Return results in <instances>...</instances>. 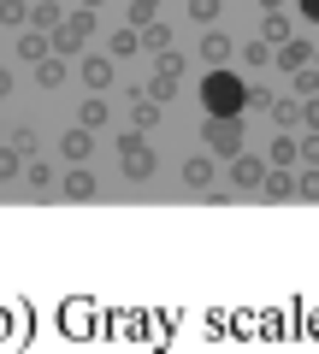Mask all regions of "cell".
<instances>
[{
    "mask_svg": "<svg viewBox=\"0 0 319 354\" xmlns=\"http://www.w3.org/2000/svg\"><path fill=\"white\" fill-rule=\"evenodd\" d=\"M248 95H255V88L243 83V71H230V65H219V71L201 77V106H207V118H243V113H248Z\"/></svg>",
    "mask_w": 319,
    "mask_h": 354,
    "instance_id": "6da1fadb",
    "label": "cell"
},
{
    "mask_svg": "<svg viewBox=\"0 0 319 354\" xmlns=\"http://www.w3.org/2000/svg\"><path fill=\"white\" fill-rule=\"evenodd\" d=\"M89 36H95V12H89V6H71V12H65V24L53 30V53H65V59H71Z\"/></svg>",
    "mask_w": 319,
    "mask_h": 354,
    "instance_id": "7a4b0ae2",
    "label": "cell"
},
{
    "mask_svg": "<svg viewBox=\"0 0 319 354\" xmlns=\"http://www.w3.org/2000/svg\"><path fill=\"white\" fill-rule=\"evenodd\" d=\"M118 165H125L130 177H154V148H148V130H130V136H118Z\"/></svg>",
    "mask_w": 319,
    "mask_h": 354,
    "instance_id": "3957f363",
    "label": "cell"
},
{
    "mask_svg": "<svg viewBox=\"0 0 319 354\" xmlns=\"http://www.w3.org/2000/svg\"><path fill=\"white\" fill-rule=\"evenodd\" d=\"M243 118H207V148L213 153H225V160H237L243 153Z\"/></svg>",
    "mask_w": 319,
    "mask_h": 354,
    "instance_id": "277c9868",
    "label": "cell"
},
{
    "mask_svg": "<svg viewBox=\"0 0 319 354\" xmlns=\"http://www.w3.org/2000/svg\"><path fill=\"white\" fill-rule=\"evenodd\" d=\"M266 177H272V160H260V153H237L230 160V183L237 189H266Z\"/></svg>",
    "mask_w": 319,
    "mask_h": 354,
    "instance_id": "5b68a950",
    "label": "cell"
},
{
    "mask_svg": "<svg viewBox=\"0 0 319 354\" xmlns=\"http://www.w3.org/2000/svg\"><path fill=\"white\" fill-rule=\"evenodd\" d=\"M201 53H207V71H219V65H225L230 53H237V41H230L219 24H207V36H201Z\"/></svg>",
    "mask_w": 319,
    "mask_h": 354,
    "instance_id": "8992f818",
    "label": "cell"
},
{
    "mask_svg": "<svg viewBox=\"0 0 319 354\" xmlns=\"http://www.w3.org/2000/svg\"><path fill=\"white\" fill-rule=\"evenodd\" d=\"M18 59H24V65L53 59V41H48V30H24V36H18Z\"/></svg>",
    "mask_w": 319,
    "mask_h": 354,
    "instance_id": "52a82bcc",
    "label": "cell"
},
{
    "mask_svg": "<svg viewBox=\"0 0 319 354\" xmlns=\"http://www.w3.org/2000/svg\"><path fill=\"white\" fill-rule=\"evenodd\" d=\"M302 65H313V41H302V36H290V41H284V48H278V71H302Z\"/></svg>",
    "mask_w": 319,
    "mask_h": 354,
    "instance_id": "ba28073f",
    "label": "cell"
},
{
    "mask_svg": "<svg viewBox=\"0 0 319 354\" xmlns=\"http://www.w3.org/2000/svg\"><path fill=\"white\" fill-rule=\"evenodd\" d=\"M60 148H65V165H83V160H89V148H95V130H89V124L65 130V142H60Z\"/></svg>",
    "mask_w": 319,
    "mask_h": 354,
    "instance_id": "9c48e42d",
    "label": "cell"
},
{
    "mask_svg": "<svg viewBox=\"0 0 319 354\" xmlns=\"http://www.w3.org/2000/svg\"><path fill=\"white\" fill-rule=\"evenodd\" d=\"M266 201H295V195H302V177L295 171H278V165H272V177H266Z\"/></svg>",
    "mask_w": 319,
    "mask_h": 354,
    "instance_id": "30bf717a",
    "label": "cell"
},
{
    "mask_svg": "<svg viewBox=\"0 0 319 354\" xmlns=\"http://www.w3.org/2000/svg\"><path fill=\"white\" fill-rule=\"evenodd\" d=\"M83 83H89L95 95H107V88H113V59H107V53H89V59H83Z\"/></svg>",
    "mask_w": 319,
    "mask_h": 354,
    "instance_id": "8fae6325",
    "label": "cell"
},
{
    "mask_svg": "<svg viewBox=\"0 0 319 354\" xmlns=\"http://www.w3.org/2000/svg\"><path fill=\"white\" fill-rule=\"evenodd\" d=\"M278 53H272V41L260 36V41H248V48H237V71H260V65H272Z\"/></svg>",
    "mask_w": 319,
    "mask_h": 354,
    "instance_id": "7c38bea8",
    "label": "cell"
},
{
    "mask_svg": "<svg viewBox=\"0 0 319 354\" xmlns=\"http://www.w3.org/2000/svg\"><path fill=\"white\" fill-rule=\"evenodd\" d=\"M160 106H166V101H154L148 88H142L136 101H130V124H136V130H154V124H160Z\"/></svg>",
    "mask_w": 319,
    "mask_h": 354,
    "instance_id": "4fadbf2b",
    "label": "cell"
},
{
    "mask_svg": "<svg viewBox=\"0 0 319 354\" xmlns=\"http://www.w3.org/2000/svg\"><path fill=\"white\" fill-rule=\"evenodd\" d=\"M95 195H101V189H95V177L83 171V165H71V171H65V201H95Z\"/></svg>",
    "mask_w": 319,
    "mask_h": 354,
    "instance_id": "5bb4252c",
    "label": "cell"
},
{
    "mask_svg": "<svg viewBox=\"0 0 319 354\" xmlns=\"http://www.w3.org/2000/svg\"><path fill=\"white\" fill-rule=\"evenodd\" d=\"M183 183H190V189H213V160H207V153H190V160H183Z\"/></svg>",
    "mask_w": 319,
    "mask_h": 354,
    "instance_id": "9a60e30c",
    "label": "cell"
},
{
    "mask_svg": "<svg viewBox=\"0 0 319 354\" xmlns=\"http://www.w3.org/2000/svg\"><path fill=\"white\" fill-rule=\"evenodd\" d=\"M266 160L278 165V171H295V160H302V142H295V136H278V142H272V153H266Z\"/></svg>",
    "mask_w": 319,
    "mask_h": 354,
    "instance_id": "2e32d148",
    "label": "cell"
},
{
    "mask_svg": "<svg viewBox=\"0 0 319 354\" xmlns=\"http://www.w3.org/2000/svg\"><path fill=\"white\" fill-rule=\"evenodd\" d=\"M30 24H36V30H60L65 24V0H42L36 12H30Z\"/></svg>",
    "mask_w": 319,
    "mask_h": 354,
    "instance_id": "e0dca14e",
    "label": "cell"
},
{
    "mask_svg": "<svg viewBox=\"0 0 319 354\" xmlns=\"http://www.w3.org/2000/svg\"><path fill=\"white\" fill-rule=\"evenodd\" d=\"M107 118H113V106H107V95H89V101H83V113H77V124H89V130H101Z\"/></svg>",
    "mask_w": 319,
    "mask_h": 354,
    "instance_id": "ac0fdd59",
    "label": "cell"
},
{
    "mask_svg": "<svg viewBox=\"0 0 319 354\" xmlns=\"http://www.w3.org/2000/svg\"><path fill=\"white\" fill-rule=\"evenodd\" d=\"M272 124H278V130H295V124H302V101H290V95L272 101Z\"/></svg>",
    "mask_w": 319,
    "mask_h": 354,
    "instance_id": "d6986e66",
    "label": "cell"
},
{
    "mask_svg": "<svg viewBox=\"0 0 319 354\" xmlns=\"http://www.w3.org/2000/svg\"><path fill=\"white\" fill-rule=\"evenodd\" d=\"M36 83H42V88H60V83H65V53H53V59L36 65Z\"/></svg>",
    "mask_w": 319,
    "mask_h": 354,
    "instance_id": "ffe728a7",
    "label": "cell"
},
{
    "mask_svg": "<svg viewBox=\"0 0 319 354\" xmlns=\"http://www.w3.org/2000/svg\"><path fill=\"white\" fill-rule=\"evenodd\" d=\"M6 148H12L18 160H36V130H30V124H18L12 136H6Z\"/></svg>",
    "mask_w": 319,
    "mask_h": 354,
    "instance_id": "44dd1931",
    "label": "cell"
},
{
    "mask_svg": "<svg viewBox=\"0 0 319 354\" xmlns=\"http://www.w3.org/2000/svg\"><path fill=\"white\" fill-rule=\"evenodd\" d=\"M142 48H154V53H166V48H172V24H166V18L142 30Z\"/></svg>",
    "mask_w": 319,
    "mask_h": 354,
    "instance_id": "7402d4cb",
    "label": "cell"
},
{
    "mask_svg": "<svg viewBox=\"0 0 319 354\" xmlns=\"http://www.w3.org/2000/svg\"><path fill=\"white\" fill-rule=\"evenodd\" d=\"M260 36H266V41H278V48H284V41H290L295 30H290V18H284V12H266V30H260Z\"/></svg>",
    "mask_w": 319,
    "mask_h": 354,
    "instance_id": "603a6c76",
    "label": "cell"
},
{
    "mask_svg": "<svg viewBox=\"0 0 319 354\" xmlns=\"http://www.w3.org/2000/svg\"><path fill=\"white\" fill-rule=\"evenodd\" d=\"M130 18H136V30L160 24V0H130Z\"/></svg>",
    "mask_w": 319,
    "mask_h": 354,
    "instance_id": "cb8c5ba5",
    "label": "cell"
},
{
    "mask_svg": "<svg viewBox=\"0 0 319 354\" xmlns=\"http://www.w3.org/2000/svg\"><path fill=\"white\" fill-rule=\"evenodd\" d=\"M295 95H302V101L319 95V65H302V71H295Z\"/></svg>",
    "mask_w": 319,
    "mask_h": 354,
    "instance_id": "d4e9b609",
    "label": "cell"
},
{
    "mask_svg": "<svg viewBox=\"0 0 319 354\" xmlns=\"http://www.w3.org/2000/svg\"><path fill=\"white\" fill-rule=\"evenodd\" d=\"M113 53H118V59H125V53H142V30H136V24L118 30V36H113Z\"/></svg>",
    "mask_w": 319,
    "mask_h": 354,
    "instance_id": "484cf974",
    "label": "cell"
},
{
    "mask_svg": "<svg viewBox=\"0 0 319 354\" xmlns=\"http://www.w3.org/2000/svg\"><path fill=\"white\" fill-rule=\"evenodd\" d=\"M154 71H166V77H183V53H178V48L154 53Z\"/></svg>",
    "mask_w": 319,
    "mask_h": 354,
    "instance_id": "4316f807",
    "label": "cell"
},
{
    "mask_svg": "<svg viewBox=\"0 0 319 354\" xmlns=\"http://www.w3.org/2000/svg\"><path fill=\"white\" fill-rule=\"evenodd\" d=\"M36 12V6H24V0H6V6H0V18H6V30H18L24 24V18Z\"/></svg>",
    "mask_w": 319,
    "mask_h": 354,
    "instance_id": "83f0119b",
    "label": "cell"
},
{
    "mask_svg": "<svg viewBox=\"0 0 319 354\" xmlns=\"http://www.w3.org/2000/svg\"><path fill=\"white\" fill-rule=\"evenodd\" d=\"M172 88H178V77H166V71L148 77V95H154V101H172Z\"/></svg>",
    "mask_w": 319,
    "mask_h": 354,
    "instance_id": "f1b7e54d",
    "label": "cell"
},
{
    "mask_svg": "<svg viewBox=\"0 0 319 354\" xmlns=\"http://www.w3.org/2000/svg\"><path fill=\"white\" fill-rule=\"evenodd\" d=\"M219 6H225V0H190V12H195V24H213V18H219Z\"/></svg>",
    "mask_w": 319,
    "mask_h": 354,
    "instance_id": "f546056e",
    "label": "cell"
},
{
    "mask_svg": "<svg viewBox=\"0 0 319 354\" xmlns=\"http://www.w3.org/2000/svg\"><path fill=\"white\" fill-rule=\"evenodd\" d=\"M24 177H30V189H48V183H53V171L42 160H24Z\"/></svg>",
    "mask_w": 319,
    "mask_h": 354,
    "instance_id": "4dcf8cb0",
    "label": "cell"
},
{
    "mask_svg": "<svg viewBox=\"0 0 319 354\" xmlns=\"http://www.w3.org/2000/svg\"><path fill=\"white\" fill-rule=\"evenodd\" d=\"M302 201H319V165H307V171H302Z\"/></svg>",
    "mask_w": 319,
    "mask_h": 354,
    "instance_id": "1f68e13d",
    "label": "cell"
},
{
    "mask_svg": "<svg viewBox=\"0 0 319 354\" xmlns=\"http://www.w3.org/2000/svg\"><path fill=\"white\" fill-rule=\"evenodd\" d=\"M302 124H307V130H319V95H313V101H302Z\"/></svg>",
    "mask_w": 319,
    "mask_h": 354,
    "instance_id": "d6a6232c",
    "label": "cell"
},
{
    "mask_svg": "<svg viewBox=\"0 0 319 354\" xmlns=\"http://www.w3.org/2000/svg\"><path fill=\"white\" fill-rule=\"evenodd\" d=\"M302 160H307V165H319V130H313V136H302Z\"/></svg>",
    "mask_w": 319,
    "mask_h": 354,
    "instance_id": "836d02e7",
    "label": "cell"
},
{
    "mask_svg": "<svg viewBox=\"0 0 319 354\" xmlns=\"http://www.w3.org/2000/svg\"><path fill=\"white\" fill-rule=\"evenodd\" d=\"M302 18H313V24H319V0H302Z\"/></svg>",
    "mask_w": 319,
    "mask_h": 354,
    "instance_id": "e575fe53",
    "label": "cell"
},
{
    "mask_svg": "<svg viewBox=\"0 0 319 354\" xmlns=\"http://www.w3.org/2000/svg\"><path fill=\"white\" fill-rule=\"evenodd\" d=\"M260 6H266V12H284V0H260Z\"/></svg>",
    "mask_w": 319,
    "mask_h": 354,
    "instance_id": "d590c367",
    "label": "cell"
},
{
    "mask_svg": "<svg viewBox=\"0 0 319 354\" xmlns=\"http://www.w3.org/2000/svg\"><path fill=\"white\" fill-rule=\"evenodd\" d=\"M77 6H89V12H95V6H107V0H77Z\"/></svg>",
    "mask_w": 319,
    "mask_h": 354,
    "instance_id": "8d00e7d4",
    "label": "cell"
},
{
    "mask_svg": "<svg viewBox=\"0 0 319 354\" xmlns=\"http://www.w3.org/2000/svg\"><path fill=\"white\" fill-rule=\"evenodd\" d=\"M313 65H319V48H313Z\"/></svg>",
    "mask_w": 319,
    "mask_h": 354,
    "instance_id": "74e56055",
    "label": "cell"
}]
</instances>
